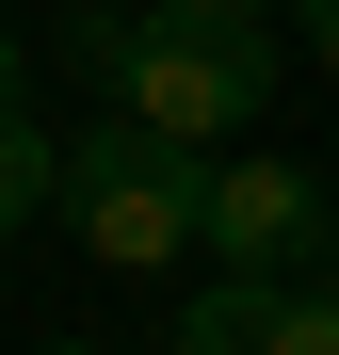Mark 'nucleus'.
Listing matches in <instances>:
<instances>
[{
  "instance_id": "f257e3e1",
  "label": "nucleus",
  "mask_w": 339,
  "mask_h": 355,
  "mask_svg": "<svg viewBox=\"0 0 339 355\" xmlns=\"http://www.w3.org/2000/svg\"><path fill=\"white\" fill-rule=\"evenodd\" d=\"M65 226H81L113 275H162V259H194V243H210V146L113 97L97 130L65 146Z\"/></svg>"
},
{
  "instance_id": "f03ea898",
  "label": "nucleus",
  "mask_w": 339,
  "mask_h": 355,
  "mask_svg": "<svg viewBox=\"0 0 339 355\" xmlns=\"http://www.w3.org/2000/svg\"><path fill=\"white\" fill-rule=\"evenodd\" d=\"M81 49L113 65V97H130V113H162V130H194V146H226V130L275 97L259 17H210V0H162V17H81Z\"/></svg>"
},
{
  "instance_id": "7ed1b4c3",
  "label": "nucleus",
  "mask_w": 339,
  "mask_h": 355,
  "mask_svg": "<svg viewBox=\"0 0 339 355\" xmlns=\"http://www.w3.org/2000/svg\"><path fill=\"white\" fill-rule=\"evenodd\" d=\"M323 243V194H307V162H210V259H275V275H291Z\"/></svg>"
},
{
  "instance_id": "20e7f679",
  "label": "nucleus",
  "mask_w": 339,
  "mask_h": 355,
  "mask_svg": "<svg viewBox=\"0 0 339 355\" xmlns=\"http://www.w3.org/2000/svg\"><path fill=\"white\" fill-rule=\"evenodd\" d=\"M275 323H291V275H275V259H226L210 291L162 307V339H178V355H275Z\"/></svg>"
},
{
  "instance_id": "39448f33",
  "label": "nucleus",
  "mask_w": 339,
  "mask_h": 355,
  "mask_svg": "<svg viewBox=\"0 0 339 355\" xmlns=\"http://www.w3.org/2000/svg\"><path fill=\"white\" fill-rule=\"evenodd\" d=\"M49 194H65V146H49V130H33L17 97H0V243H17V226H33Z\"/></svg>"
},
{
  "instance_id": "423d86ee",
  "label": "nucleus",
  "mask_w": 339,
  "mask_h": 355,
  "mask_svg": "<svg viewBox=\"0 0 339 355\" xmlns=\"http://www.w3.org/2000/svg\"><path fill=\"white\" fill-rule=\"evenodd\" d=\"M307 49H323V65H339V0H307Z\"/></svg>"
},
{
  "instance_id": "0eeeda50",
  "label": "nucleus",
  "mask_w": 339,
  "mask_h": 355,
  "mask_svg": "<svg viewBox=\"0 0 339 355\" xmlns=\"http://www.w3.org/2000/svg\"><path fill=\"white\" fill-rule=\"evenodd\" d=\"M307 275H323V291H339V226H323V243H307Z\"/></svg>"
},
{
  "instance_id": "6e6552de",
  "label": "nucleus",
  "mask_w": 339,
  "mask_h": 355,
  "mask_svg": "<svg viewBox=\"0 0 339 355\" xmlns=\"http://www.w3.org/2000/svg\"><path fill=\"white\" fill-rule=\"evenodd\" d=\"M0 97H17V17H0Z\"/></svg>"
},
{
  "instance_id": "1a4fd4ad",
  "label": "nucleus",
  "mask_w": 339,
  "mask_h": 355,
  "mask_svg": "<svg viewBox=\"0 0 339 355\" xmlns=\"http://www.w3.org/2000/svg\"><path fill=\"white\" fill-rule=\"evenodd\" d=\"M210 17H275V0H210Z\"/></svg>"
}]
</instances>
